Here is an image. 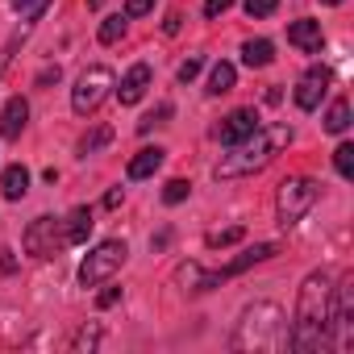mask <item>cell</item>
Segmentation results:
<instances>
[{
    "mask_svg": "<svg viewBox=\"0 0 354 354\" xmlns=\"http://www.w3.org/2000/svg\"><path fill=\"white\" fill-rule=\"evenodd\" d=\"M329 84H333L329 67H308V71L300 75V84H296V104H300L304 113H313V109L321 104V96L329 92Z\"/></svg>",
    "mask_w": 354,
    "mask_h": 354,
    "instance_id": "9c48e42d",
    "label": "cell"
},
{
    "mask_svg": "<svg viewBox=\"0 0 354 354\" xmlns=\"http://www.w3.org/2000/svg\"><path fill=\"white\" fill-rule=\"evenodd\" d=\"M63 221H67V242H71V246L88 242V234H92V225H96V221H92V209H88V205L71 209V213H67Z\"/></svg>",
    "mask_w": 354,
    "mask_h": 354,
    "instance_id": "2e32d148",
    "label": "cell"
},
{
    "mask_svg": "<svg viewBox=\"0 0 354 354\" xmlns=\"http://www.w3.org/2000/svg\"><path fill=\"white\" fill-rule=\"evenodd\" d=\"M333 167H337L342 180H350V175H354V146H350V142H342V146L333 150Z\"/></svg>",
    "mask_w": 354,
    "mask_h": 354,
    "instance_id": "7402d4cb",
    "label": "cell"
},
{
    "mask_svg": "<svg viewBox=\"0 0 354 354\" xmlns=\"http://www.w3.org/2000/svg\"><path fill=\"white\" fill-rule=\"evenodd\" d=\"M259 125H263V121H259V113H254V109H234V113H230V117H225V121L217 125V138H221L225 146H234L238 138L254 133Z\"/></svg>",
    "mask_w": 354,
    "mask_h": 354,
    "instance_id": "30bf717a",
    "label": "cell"
},
{
    "mask_svg": "<svg viewBox=\"0 0 354 354\" xmlns=\"http://www.w3.org/2000/svg\"><path fill=\"white\" fill-rule=\"evenodd\" d=\"M321 5H342V0H321Z\"/></svg>",
    "mask_w": 354,
    "mask_h": 354,
    "instance_id": "d590c367",
    "label": "cell"
},
{
    "mask_svg": "<svg viewBox=\"0 0 354 354\" xmlns=\"http://www.w3.org/2000/svg\"><path fill=\"white\" fill-rule=\"evenodd\" d=\"M317 196H321V184L304 180V175H292V180H283L279 192H275V217H279V225H283V230L296 225V221L317 205Z\"/></svg>",
    "mask_w": 354,
    "mask_h": 354,
    "instance_id": "277c9868",
    "label": "cell"
},
{
    "mask_svg": "<svg viewBox=\"0 0 354 354\" xmlns=\"http://www.w3.org/2000/svg\"><path fill=\"white\" fill-rule=\"evenodd\" d=\"M109 142H113V129H109V125H96L92 133H84V142H80V154H84V158H88V154H100Z\"/></svg>",
    "mask_w": 354,
    "mask_h": 354,
    "instance_id": "ffe728a7",
    "label": "cell"
},
{
    "mask_svg": "<svg viewBox=\"0 0 354 354\" xmlns=\"http://www.w3.org/2000/svg\"><path fill=\"white\" fill-rule=\"evenodd\" d=\"M242 238H246V230H242V225H234V230H221V234H209L205 242H209V246L217 250V246H234V242H242Z\"/></svg>",
    "mask_w": 354,
    "mask_h": 354,
    "instance_id": "cb8c5ba5",
    "label": "cell"
},
{
    "mask_svg": "<svg viewBox=\"0 0 354 354\" xmlns=\"http://www.w3.org/2000/svg\"><path fill=\"white\" fill-rule=\"evenodd\" d=\"M188 192H192L188 180H171V184L162 188V205H180V201H188Z\"/></svg>",
    "mask_w": 354,
    "mask_h": 354,
    "instance_id": "603a6c76",
    "label": "cell"
},
{
    "mask_svg": "<svg viewBox=\"0 0 354 354\" xmlns=\"http://www.w3.org/2000/svg\"><path fill=\"white\" fill-rule=\"evenodd\" d=\"M100 5H104V0H88V9H100Z\"/></svg>",
    "mask_w": 354,
    "mask_h": 354,
    "instance_id": "e575fe53",
    "label": "cell"
},
{
    "mask_svg": "<svg viewBox=\"0 0 354 354\" xmlns=\"http://www.w3.org/2000/svg\"><path fill=\"white\" fill-rule=\"evenodd\" d=\"M234 80H238L234 63H217L213 75H209V96H225V92H234Z\"/></svg>",
    "mask_w": 354,
    "mask_h": 354,
    "instance_id": "ac0fdd59",
    "label": "cell"
},
{
    "mask_svg": "<svg viewBox=\"0 0 354 354\" xmlns=\"http://www.w3.org/2000/svg\"><path fill=\"white\" fill-rule=\"evenodd\" d=\"M26 121H30V104H26V96H13L9 104H5V113H0V138H21V129H26Z\"/></svg>",
    "mask_w": 354,
    "mask_h": 354,
    "instance_id": "4fadbf2b",
    "label": "cell"
},
{
    "mask_svg": "<svg viewBox=\"0 0 354 354\" xmlns=\"http://www.w3.org/2000/svg\"><path fill=\"white\" fill-rule=\"evenodd\" d=\"M279 250H275V242H259V246H250V250H242L234 263H225L221 271H205V279H201V292H209V288H217V283H225V279H234V275H242V271H250L254 263H267V259H275Z\"/></svg>",
    "mask_w": 354,
    "mask_h": 354,
    "instance_id": "ba28073f",
    "label": "cell"
},
{
    "mask_svg": "<svg viewBox=\"0 0 354 354\" xmlns=\"http://www.w3.org/2000/svg\"><path fill=\"white\" fill-rule=\"evenodd\" d=\"M121 34H125V17H109V21L100 26V42H104V46H113Z\"/></svg>",
    "mask_w": 354,
    "mask_h": 354,
    "instance_id": "d4e9b609",
    "label": "cell"
},
{
    "mask_svg": "<svg viewBox=\"0 0 354 354\" xmlns=\"http://www.w3.org/2000/svg\"><path fill=\"white\" fill-rule=\"evenodd\" d=\"M201 67H205V59H188V63L180 67V84H192V80L201 75Z\"/></svg>",
    "mask_w": 354,
    "mask_h": 354,
    "instance_id": "83f0119b",
    "label": "cell"
},
{
    "mask_svg": "<svg viewBox=\"0 0 354 354\" xmlns=\"http://www.w3.org/2000/svg\"><path fill=\"white\" fill-rule=\"evenodd\" d=\"M150 9H154V0H125L121 17H125V21H138V17H146Z\"/></svg>",
    "mask_w": 354,
    "mask_h": 354,
    "instance_id": "484cf974",
    "label": "cell"
},
{
    "mask_svg": "<svg viewBox=\"0 0 354 354\" xmlns=\"http://www.w3.org/2000/svg\"><path fill=\"white\" fill-rule=\"evenodd\" d=\"M146 88H150V67H146V63H133V67L125 71L121 88H117V100H121V104H138V100L146 96Z\"/></svg>",
    "mask_w": 354,
    "mask_h": 354,
    "instance_id": "7c38bea8",
    "label": "cell"
},
{
    "mask_svg": "<svg viewBox=\"0 0 354 354\" xmlns=\"http://www.w3.org/2000/svg\"><path fill=\"white\" fill-rule=\"evenodd\" d=\"M162 158H167V150H158V146H142V150L129 158V167H125V180H146V175H154V171L162 167Z\"/></svg>",
    "mask_w": 354,
    "mask_h": 354,
    "instance_id": "5bb4252c",
    "label": "cell"
},
{
    "mask_svg": "<svg viewBox=\"0 0 354 354\" xmlns=\"http://www.w3.org/2000/svg\"><path fill=\"white\" fill-rule=\"evenodd\" d=\"M234 350H283L288 346V317L275 300H259L242 313L234 337H230Z\"/></svg>",
    "mask_w": 354,
    "mask_h": 354,
    "instance_id": "3957f363",
    "label": "cell"
},
{
    "mask_svg": "<svg viewBox=\"0 0 354 354\" xmlns=\"http://www.w3.org/2000/svg\"><path fill=\"white\" fill-rule=\"evenodd\" d=\"M109 92H113V71H109V67H88V71L80 75V84L71 88V109H75L80 117H92V113L104 104Z\"/></svg>",
    "mask_w": 354,
    "mask_h": 354,
    "instance_id": "52a82bcc",
    "label": "cell"
},
{
    "mask_svg": "<svg viewBox=\"0 0 354 354\" xmlns=\"http://www.w3.org/2000/svg\"><path fill=\"white\" fill-rule=\"evenodd\" d=\"M100 342V329H80L75 333V342H71V350H84V346H96Z\"/></svg>",
    "mask_w": 354,
    "mask_h": 354,
    "instance_id": "f1b7e54d",
    "label": "cell"
},
{
    "mask_svg": "<svg viewBox=\"0 0 354 354\" xmlns=\"http://www.w3.org/2000/svg\"><path fill=\"white\" fill-rule=\"evenodd\" d=\"M21 246H26V254H34V259L59 254L63 246H71V242H67V221H59V217H34V221L26 225V234H21Z\"/></svg>",
    "mask_w": 354,
    "mask_h": 354,
    "instance_id": "8992f818",
    "label": "cell"
},
{
    "mask_svg": "<svg viewBox=\"0 0 354 354\" xmlns=\"http://www.w3.org/2000/svg\"><path fill=\"white\" fill-rule=\"evenodd\" d=\"M117 300H121V288H109V292H100V296H96V308H113Z\"/></svg>",
    "mask_w": 354,
    "mask_h": 354,
    "instance_id": "1f68e13d",
    "label": "cell"
},
{
    "mask_svg": "<svg viewBox=\"0 0 354 354\" xmlns=\"http://www.w3.org/2000/svg\"><path fill=\"white\" fill-rule=\"evenodd\" d=\"M230 5H234V0H205V17H209V21H217Z\"/></svg>",
    "mask_w": 354,
    "mask_h": 354,
    "instance_id": "4dcf8cb0",
    "label": "cell"
},
{
    "mask_svg": "<svg viewBox=\"0 0 354 354\" xmlns=\"http://www.w3.org/2000/svg\"><path fill=\"white\" fill-rule=\"evenodd\" d=\"M171 113H175V104H171V100H162L154 113H146V117L138 121V133H150L154 125H167V117H171Z\"/></svg>",
    "mask_w": 354,
    "mask_h": 354,
    "instance_id": "44dd1931",
    "label": "cell"
},
{
    "mask_svg": "<svg viewBox=\"0 0 354 354\" xmlns=\"http://www.w3.org/2000/svg\"><path fill=\"white\" fill-rule=\"evenodd\" d=\"M17 263H13V250H0V271H13Z\"/></svg>",
    "mask_w": 354,
    "mask_h": 354,
    "instance_id": "d6a6232c",
    "label": "cell"
},
{
    "mask_svg": "<svg viewBox=\"0 0 354 354\" xmlns=\"http://www.w3.org/2000/svg\"><path fill=\"white\" fill-rule=\"evenodd\" d=\"M117 205H121V188H113V192L104 196V209H117Z\"/></svg>",
    "mask_w": 354,
    "mask_h": 354,
    "instance_id": "836d02e7",
    "label": "cell"
},
{
    "mask_svg": "<svg viewBox=\"0 0 354 354\" xmlns=\"http://www.w3.org/2000/svg\"><path fill=\"white\" fill-rule=\"evenodd\" d=\"M346 125H350V100L337 96V100L329 104V113H325V129H329V133H346Z\"/></svg>",
    "mask_w": 354,
    "mask_h": 354,
    "instance_id": "d6986e66",
    "label": "cell"
},
{
    "mask_svg": "<svg viewBox=\"0 0 354 354\" xmlns=\"http://www.w3.org/2000/svg\"><path fill=\"white\" fill-rule=\"evenodd\" d=\"M0 192H5V201H21L30 192V171L21 162L5 167V175H0Z\"/></svg>",
    "mask_w": 354,
    "mask_h": 354,
    "instance_id": "9a60e30c",
    "label": "cell"
},
{
    "mask_svg": "<svg viewBox=\"0 0 354 354\" xmlns=\"http://www.w3.org/2000/svg\"><path fill=\"white\" fill-rule=\"evenodd\" d=\"M271 59H275V46H271L267 38H250V42L242 46V63H246V67H267Z\"/></svg>",
    "mask_w": 354,
    "mask_h": 354,
    "instance_id": "e0dca14e",
    "label": "cell"
},
{
    "mask_svg": "<svg viewBox=\"0 0 354 354\" xmlns=\"http://www.w3.org/2000/svg\"><path fill=\"white\" fill-rule=\"evenodd\" d=\"M13 5H17V9H30V21H38V17H42V9L50 5V0H13Z\"/></svg>",
    "mask_w": 354,
    "mask_h": 354,
    "instance_id": "f546056e",
    "label": "cell"
},
{
    "mask_svg": "<svg viewBox=\"0 0 354 354\" xmlns=\"http://www.w3.org/2000/svg\"><path fill=\"white\" fill-rule=\"evenodd\" d=\"M329 337H333V275L313 271L304 275L296 292V317H292L288 346L296 354H317L329 346Z\"/></svg>",
    "mask_w": 354,
    "mask_h": 354,
    "instance_id": "6da1fadb",
    "label": "cell"
},
{
    "mask_svg": "<svg viewBox=\"0 0 354 354\" xmlns=\"http://www.w3.org/2000/svg\"><path fill=\"white\" fill-rule=\"evenodd\" d=\"M288 42L304 55H321L325 46V34H321V21H292L288 26Z\"/></svg>",
    "mask_w": 354,
    "mask_h": 354,
    "instance_id": "8fae6325",
    "label": "cell"
},
{
    "mask_svg": "<svg viewBox=\"0 0 354 354\" xmlns=\"http://www.w3.org/2000/svg\"><path fill=\"white\" fill-rule=\"evenodd\" d=\"M279 9V0H246V13L250 17H271Z\"/></svg>",
    "mask_w": 354,
    "mask_h": 354,
    "instance_id": "4316f807",
    "label": "cell"
},
{
    "mask_svg": "<svg viewBox=\"0 0 354 354\" xmlns=\"http://www.w3.org/2000/svg\"><path fill=\"white\" fill-rule=\"evenodd\" d=\"M292 142V129L288 125H259L254 133H246V138H238L234 146H230V154H221V162L213 167V175L217 180H238V175H254L259 167H267L271 158H275V150L279 146H288Z\"/></svg>",
    "mask_w": 354,
    "mask_h": 354,
    "instance_id": "7a4b0ae2",
    "label": "cell"
},
{
    "mask_svg": "<svg viewBox=\"0 0 354 354\" xmlns=\"http://www.w3.org/2000/svg\"><path fill=\"white\" fill-rule=\"evenodd\" d=\"M125 259H129V246H125L121 238L100 242V246L88 250V259L80 263V283H84V288H100L104 279H113V275L125 267Z\"/></svg>",
    "mask_w": 354,
    "mask_h": 354,
    "instance_id": "5b68a950",
    "label": "cell"
}]
</instances>
